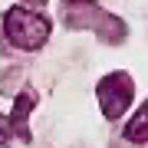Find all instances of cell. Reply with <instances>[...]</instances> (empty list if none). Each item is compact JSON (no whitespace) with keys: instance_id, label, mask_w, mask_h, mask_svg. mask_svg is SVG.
<instances>
[{"instance_id":"1","label":"cell","mask_w":148,"mask_h":148,"mask_svg":"<svg viewBox=\"0 0 148 148\" xmlns=\"http://www.w3.org/2000/svg\"><path fill=\"white\" fill-rule=\"evenodd\" d=\"M63 20L76 30H95L102 40H122L125 36V27L112 13L99 10L92 0H66L63 3Z\"/></svg>"},{"instance_id":"2","label":"cell","mask_w":148,"mask_h":148,"mask_svg":"<svg viewBox=\"0 0 148 148\" xmlns=\"http://www.w3.org/2000/svg\"><path fill=\"white\" fill-rule=\"evenodd\" d=\"M3 30H7V40L20 49H40L49 36V20L43 13H33L27 7H13L7 10V20H3Z\"/></svg>"},{"instance_id":"3","label":"cell","mask_w":148,"mask_h":148,"mask_svg":"<svg viewBox=\"0 0 148 148\" xmlns=\"http://www.w3.org/2000/svg\"><path fill=\"white\" fill-rule=\"evenodd\" d=\"M132 92H135V89H132V79H128L125 73L106 76V79L99 82V89H95L99 106H102V112H106V119H119L122 112L132 106Z\"/></svg>"},{"instance_id":"4","label":"cell","mask_w":148,"mask_h":148,"mask_svg":"<svg viewBox=\"0 0 148 148\" xmlns=\"http://www.w3.org/2000/svg\"><path fill=\"white\" fill-rule=\"evenodd\" d=\"M33 102H36V99H33L30 92H20V95H16V102H13L10 119H7V122H10V132H16L20 138H27V142H30V132H27V115H30Z\"/></svg>"},{"instance_id":"5","label":"cell","mask_w":148,"mask_h":148,"mask_svg":"<svg viewBox=\"0 0 148 148\" xmlns=\"http://www.w3.org/2000/svg\"><path fill=\"white\" fill-rule=\"evenodd\" d=\"M125 138L128 142H148V102H145V109L125 125Z\"/></svg>"},{"instance_id":"6","label":"cell","mask_w":148,"mask_h":148,"mask_svg":"<svg viewBox=\"0 0 148 148\" xmlns=\"http://www.w3.org/2000/svg\"><path fill=\"white\" fill-rule=\"evenodd\" d=\"M23 3H46V0H23Z\"/></svg>"}]
</instances>
